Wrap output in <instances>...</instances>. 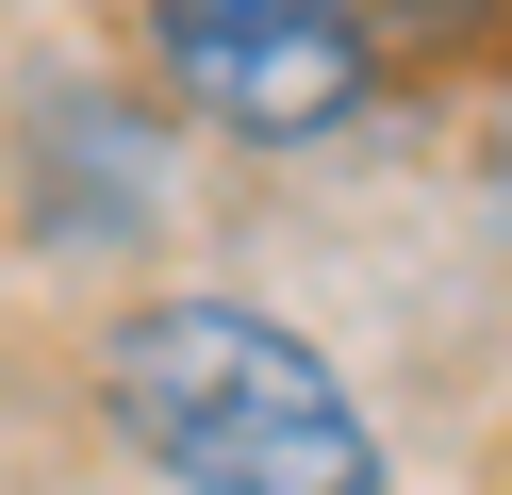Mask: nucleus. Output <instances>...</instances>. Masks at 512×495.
I'll use <instances>...</instances> for the list:
<instances>
[{"label":"nucleus","mask_w":512,"mask_h":495,"mask_svg":"<svg viewBox=\"0 0 512 495\" xmlns=\"http://www.w3.org/2000/svg\"><path fill=\"white\" fill-rule=\"evenodd\" d=\"M100 413L133 429L166 495H380V429L331 380V347L215 281L133 297L100 330Z\"/></svg>","instance_id":"nucleus-1"},{"label":"nucleus","mask_w":512,"mask_h":495,"mask_svg":"<svg viewBox=\"0 0 512 495\" xmlns=\"http://www.w3.org/2000/svg\"><path fill=\"white\" fill-rule=\"evenodd\" d=\"M512 50V0H149V83L232 149H331Z\"/></svg>","instance_id":"nucleus-2"},{"label":"nucleus","mask_w":512,"mask_h":495,"mask_svg":"<svg viewBox=\"0 0 512 495\" xmlns=\"http://www.w3.org/2000/svg\"><path fill=\"white\" fill-rule=\"evenodd\" d=\"M34 231L50 248H133L149 215H166V149H149V116L116 83H50L34 99Z\"/></svg>","instance_id":"nucleus-3"}]
</instances>
